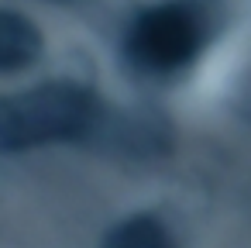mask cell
Masks as SVG:
<instances>
[{
  "mask_svg": "<svg viewBox=\"0 0 251 248\" xmlns=\"http://www.w3.org/2000/svg\"><path fill=\"white\" fill-rule=\"evenodd\" d=\"M220 0H155L124 31V59L141 76H179L220 35Z\"/></svg>",
  "mask_w": 251,
  "mask_h": 248,
  "instance_id": "obj_1",
  "label": "cell"
},
{
  "mask_svg": "<svg viewBox=\"0 0 251 248\" xmlns=\"http://www.w3.org/2000/svg\"><path fill=\"white\" fill-rule=\"evenodd\" d=\"M100 121L97 97L69 80L11 93L0 104V152H28L52 141L86 138Z\"/></svg>",
  "mask_w": 251,
  "mask_h": 248,
  "instance_id": "obj_2",
  "label": "cell"
},
{
  "mask_svg": "<svg viewBox=\"0 0 251 248\" xmlns=\"http://www.w3.org/2000/svg\"><path fill=\"white\" fill-rule=\"evenodd\" d=\"M38 55H42V31L35 28V21H28L18 11H4L0 14V69L4 73L28 69Z\"/></svg>",
  "mask_w": 251,
  "mask_h": 248,
  "instance_id": "obj_3",
  "label": "cell"
},
{
  "mask_svg": "<svg viewBox=\"0 0 251 248\" xmlns=\"http://www.w3.org/2000/svg\"><path fill=\"white\" fill-rule=\"evenodd\" d=\"M100 248H176V241L155 214H131L107 231Z\"/></svg>",
  "mask_w": 251,
  "mask_h": 248,
  "instance_id": "obj_4",
  "label": "cell"
}]
</instances>
